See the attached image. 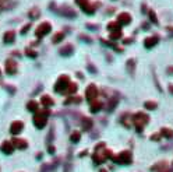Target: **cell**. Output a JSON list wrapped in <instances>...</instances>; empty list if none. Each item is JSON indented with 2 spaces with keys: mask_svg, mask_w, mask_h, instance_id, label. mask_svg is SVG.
I'll return each instance as SVG.
<instances>
[{
  "mask_svg": "<svg viewBox=\"0 0 173 172\" xmlns=\"http://www.w3.org/2000/svg\"><path fill=\"white\" fill-rule=\"evenodd\" d=\"M81 138V133L80 132H73L71 133V137H70V140L73 141V143H78Z\"/></svg>",
  "mask_w": 173,
  "mask_h": 172,
  "instance_id": "obj_30",
  "label": "cell"
},
{
  "mask_svg": "<svg viewBox=\"0 0 173 172\" xmlns=\"http://www.w3.org/2000/svg\"><path fill=\"white\" fill-rule=\"evenodd\" d=\"M92 120L89 118H84L82 119V129L84 130H91L92 129Z\"/></svg>",
  "mask_w": 173,
  "mask_h": 172,
  "instance_id": "obj_24",
  "label": "cell"
},
{
  "mask_svg": "<svg viewBox=\"0 0 173 172\" xmlns=\"http://www.w3.org/2000/svg\"><path fill=\"white\" fill-rule=\"evenodd\" d=\"M170 91H172V93H173V85H170Z\"/></svg>",
  "mask_w": 173,
  "mask_h": 172,
  "instance_id": "obj_42",
  "label": "cell"
},
{
  "mask_svg": "<svg viewBox=\"0 0 173 172\" xmlns=\"http://www.w3.org/2000/svg\"><path fill=\"white\" fill-rule=\"evenodd\" d=\"M161 136H163V137H166V138H173V130L167 129V127H163V129L161 130Z\"/></svg>",
  "mask_w": 173,
  "mask_h": 172,
  "instance_id": "obj_25",
  "label": "cell"
},
{
  "mask_svg": "<svg viewBox=\"0 0 173 172\" xmlns=\"http://www.w3.org/2000/svg\"><path fill=\"white\" fill-rule=\"evenodd\" d=\"M167 168V164L165 162V161H162V162H158V164H155V165L151 168V171H155V172H162L163 169H166Z\"/></svg>",
  "mask_w": 173,
  "mask_h": 172,
  "instance_id": "obj_20",
  "label": "cell"
},
{
  "mask_svg": "<svg viewBox=\"0 0 173 172\" xmlns=\"http://www.w3.org/2000/svg\"><path fill=\"white\" fill-rule=\"evenodd\" d=\"M134 67H135V62H134V59H128L127 60V71L130 74H134Z\"/></svg>",
  "mask_w": 173,
  "mask_h": 172,
  "instance_id": "obj_28",
  "label": "cell"
},
{
  "mask_svg": "<svg viewBox=\"0 0 173 172\" xmlns=\"http://www.w3.org/2000/svg\"><path fill=\"white\" fill-rule=\"evenodd\" d=\"M110 39H120L122 38V31H113V32H110Z\"/></svg>",
  "mask_w": 173,
  "mask_h": 172,
  "instance_id": "obj_33",
  "label": "cell"
},
{
  "mask_svg": "<svg viewBox=\"0 0 173 172\" xmlns=\"http://www.w3.org/2000/svg\"><path fill=\"white\" fill-rule=\"evenodd\" d=\"M29 27H31V24H27V25H25V27H24V28H22V29H21V34H25V32H27V31H28V29H29Z\"/></svg>",
  "mask_w": 173,
  "mask_h": 172,
  "instance_id": "obj_37",
  "label": "cell"
},
{
  "mask_svg": "<svg viewBox=\"0 0 173 172\" xmlns=\"http://www.w3.org/2000/svg\"><path fill=\"white\" fill-rule=\"evenodd\" d=\"M156 43H158V38H156V37H148L147 39L144 41V46H145L147 49L153 48Z\"/></svg>",
  "mask_w": 173,
  "mask_h": 172,
  "instance_id": "obj_16",
  "label": "cell"
},
{
  "mask_svg": "<svg viewBox=\"0 0 173 172\" xmlns=\"http://www.w3.org/2000/svg\"><path fill=\"white\" fill-rule=\"evenodd\" d=\"M108 158H113L112 151L106 148L105 143H99L95 147V152H94V155H92V160H94L95 164H103Z\"/></svg>",
  "mask_w": 173,
  "mask_h": 172,
  "instance_id": "obj_1",
  "label": "cell"
},
{
  "mask_svg": "<svg viewBox=\"0 0 173 172\" xmlns=\"http://www.w3.org/2000/svg\"><path fill=\"white\" fill-rule=\"evenodd\" d=\"M77 90H78L77 84H75V83H70L69 87H67V90H66V93L67 94H75L77 93Z\"/></svg>",
  "mask_w": 173,
  "mask_h": 172,
  "instance_id": "obj_29",
  "label": "cell"
},
{
  "mask_svg": "<svg viewBox=\"0 0 173 172\" xmlns=\"http://www.w3.org/2000/svg\"><path fill=\"white\" fill-rule=\"evenodd\" d=\"M102 109V102L100 101H92L91 102V112L92 113H96Z\"/></svg>",
  "mask_w": 173,
  "mask_h": 172,
  "instance_id": "obj_21",
  "label": "cell"
},
{
  "mask_svg": "<svg viewBox=\"0 0 173 172\" xmlns=\"http://www.w3.org/2000/svg\"><path fill=\"white\" fill-rule=\"evenodd\" d=\"M13 146L16 147V148L25 150L28 147V143L25 140H22V138H14V140H13Z\"/></svg>",
  "mask_w": 173,
  "mask_h": 172,
  "instance_id": "obj_15",
  "label": "cell"
},
{
  "mask_svg": "<svg viewBox=\"0 0 173 172\" xmlns=\"http://www.w3.org/2000/svg\"><path fill=\"white\" fill-rule=\"evenodd\" d=\"M117 102H119V97H113V98H110L109 99V102H108V112H112V111L116 108V105H117Z\"/></svg>",
  "mask_w": 173,
  "mask_h": 172,
  "instance_id": "obj_18",
  "label": "cell"
},
{
  "mask_svg": "<svg viewBox=\"0 0 173 172\" xmlns=\"http://www.w3.org/2000/svg\"><path fill=\"white\" fill-rule=\"evenodd\" d=\"M28 16H29V18H32V20H36V18H39V16H41V10H39L38 7H32V9L29 10V13H28Z\"/></svg>",
  "mask_w": 173,
  "mask_h": 172,
  "instance_id": "obj_22",
  "label": "cell"
},
{
  "mask_svg": "<svg viewBox=\"0 0 173 172\" xmlns=\"http://www.w3.org/2000/svg\"><path fill=\"white\" fill-rule=\"evenodd\" d=\"M41 102H42V105H43L45 108H49V106H52L55 102H53V99L50 98L49 95H43V97H41Z\"/></svg>",
  "mask_w": 173,
  "mask_h": 172,
  "instance_id": "obj_19",
  "label": "cell"
},
{
  "mask_svg": "<svg viewBox=\"0 0 173 172\" xmlns=\"http://www.w3.org/2000/svg\"><path fill=\"white\" fill-rule=\"evenodd\" d=\"M63 39H64V32H56V34L53 35V38H52V42L53 43H59V42H61Z\"/></svg>",
  "mask_w": 173,
  "mask_h": 172,
  "instance_id": "obj_26",
  "label": "cell"
},
{
  "mask_svg": "<svg viewBox=\"0 0 173 172\" xmlns=\"http://www.w3.org/2000/svg\"><path fill=\"white\" fill-rule=\"evenodd\" d=\"M0 74H2V70H0Z\"/></svg>",
  "mask_w": 173,
  "mask_h": 172,
  "instance_id": "obj_44",
  "label": "cell"
},
{
  "mask_svg": "<svg viewBox=\"0 0 173 172\" xmlns=\"http://www.w3.org/2000/svg\"><path fill=\"white\" fill-rule=\"evenodd\" d=\"M22 129H24V123H22L21 120L13 122V123H11V126H10L11 134H20V133L22 132Z\"/></svg>",
  "mask_w": 173,
  "mask_h": 172,
  "instance_id": "obj_10",
  "label": "cell"
},
{
  "mask_svg": "<svg viewBox=\"0 0 173 172\" xmlns=\"http://www.w3.org/2000/svg\"><path fill=\"white\" fill-rule=\"evenodd\" d=\"M75 3H77L78 6L81 7V10H82L84 13H86V14H94L95 13V7L89 3L88 0H75Z\"/></svg>",
  "mask_w": 173,
  "mask_h": 172,
  "instance_id": "obj_7",
  "label": "cell"
},
{
  "mask_svg": "<svg viewBox=\"0 0 173 172\" xmlns=\"http://www.w3.org/2000/svg\"><path fill=\"white\" fill-rule=\"evenodd\" d=\"M6 73L10 74V76H13V74L17 73V63H16V60L8 59L7 62H6Z\"/></svg>",
  "mask_w": 173,
  "mask_h": 172,
  "instance_id": "obj_9",
  "label": "cell"
},
{
  "mask_svg": "<svg viewBox=\"0 0 173 172\" xmlns=\"http://www.w3.org/2000/svg\"><path fill=\"white\" fill-rule=\"evenodd\" d=\"M50 29H52V25H50L49 23H46V21H45V23H42V24H39V25H38L35 34H36V37H38V38H43L45 35L49 34Z\"/></svg>",
  "mask_w": 173,
  "mask_h": 172,
  "instance_id": "obj_6",
  "label": "cell"
},
{
  "mask_svg": "<svg viewBox=\"0 0 173 172\" xmlns=\"http://www.w3.org/2000/svg\"><path fill=\"white\" fill-rule=\"evenodd\" d=\"M60 55L61 56H71L73 52H74V48H73V45H70V43H67V45H64L63 48H60Z\"/></svg>",
  "mask_w": 173,
  "mask_h": 172,
  "instance_id": "obj_14",
  "label": "cell"
},
{
  "mask_svg": "<svg viewBox=\"0 0 173 172\" xmlns=\"http://www.w3.org/2000/svg\"><path fill=\"white\" fill-rule=\"evenodd\" d=\"M85 97H86V99L88 101H95V98L98 97V88H96V85L95 84H89L88 87H86V90H85Z\"/></svg>",
  "mask_w": 173,
  "mask_h": 172,
  "instance_id": "obj_8",
  "label": "cell"
},
{
  "mask_svg": "<svg viewBox=\"0 0 173 172\" xmlns=\"http://www.w3.org/2000/svg\"><path fill=\"white\" fill-rule=\"evenodd\" d=\"M3 41H4L6 43H13L14 41H16V32L14 31H7L4 34V37H3Z\"/></svg>",
  "mask_w": 173,
  "mask_h": 172,
  "instance_id": "obj_17",
  "label": "cell"
},
{
  "mask_svg": "<svg viewBox=\"0 0 173 172\" xmlns=\"http://www.w3.org/2000/svg\"><path fill=\"white\" fill-rule=\"evenodd\" d=\"M131 41H133V39H130V38H127V39H124V43H130Z\"/></svg>",
  "mask_w": 173,
  "mask_h": 172,
  "instance_id": "obj_39",
  "label": "cell"
},
{
  "mask_svg": "<svg viewBox=\"0 0 173 172\" xmlns=\"http://www.w3.org/2000/svg\"><path fill=\"white\" fill-rule=\"evenodd\" d=\"M149 20L152 21L153 24H158V18H156V14L152 11V10H151V11H149Z\"/></svg>",
  "mask_w": 173,
  "mask_h": 172,
  "instance_id": "obj_35",
  "label": "cell"
},
{
  "mask_svg": "<svg viewBox=\"0 0 173 172\" xmlns=\"http://www.w3.org/2000/svg\"><path fill=\"white\" fill-rule=\"evenodd\" d=\"M69 84H70L69 76H60V77H59V80L56 81V84H55V91H56V93H60V94L66 93Z\"/></svg>",
  "mask_w": 173,
  "mask_h": 172,
  "instance_id": "obj_5",
  "label": "cell"
},
{
  "mask_svg": "<svg viewBox=\"0 0 173 172\" xmlns=\"http://www.w3.org/2000/svg\"><path fill=\"white\" fill-rule=\"evenodd\" d=\"M159 138H161V134H152V136H151V140H155V141H158Z\"/></svg>",
  "mask_w": 173,
  "mask_h": 172,
  "instance_id": "obj_36",
  "label": "cell"
},
{
  "mask_svg": "<svg viewBox=\"0 0 173 172\" xmlns=\"http://www.w3.org/2000/svg\"><path fill=\"white\" fill-rule=\"evenodd\" d=\"M117 23H119L120 25H128V24L131 23V16L128 14V13H120V14L117 16Z\"/></svg>",
  "mask_w": 173,
  "mask_h": 172,
  "instance_id": "obj_12",
  "label": "cell"
},
{
  "mask_svg": "<svg viewBox=\"0 0 173 172\" xmlns=\"http://www.w3.org/2000/svg\"><path fill=\"white\" fill-rule=\"evenodd\" d=\"M108 29L110 32H113V31H122V25H120L119 23H109L108 24Z\"/></svg>",
  "mask_w": 173,
  "mask_h": 172,
  "instance_id": "obj_23",
  "label": "cell"
},
{
  "mask_svg": "<svg viewBox=\"0 0 173 172\" xmlns=\"http://www.w3.org/2000/svg\"><path fill=\"white\" fill-rule=\"evenodd\" d=\"M162 172H170V169H167V168H166V169H163Z\"/></svg>",
  "mask_w": 173,
  "mask_h": 172,
  "instance_id": "obj_40",
  "label": "cell"
},
{
  "mask_svg": "<svg viewBox=\"0 0 173 172\" xmlns=\"http://www.w3.org/2000/svg\"><path fill=\"white\" fill-rule=\"evenodd\" d=\"M113 161L116 164H120V165H128V164L133 162V155H131L130 151H122L113 157Z\"/></svg>",
  "mask_w": 173,
  "mask_h": 172,
  "instance_id": "obj_4",
  "label": "cell"
},
{
  "mask_svg": "<svg viewBox=\"0 0 173 172\" xmlns=\"http://www.w3.org/2000/svg\"><path fill=\"white\" fill-rule=\"evenodd\" d=\"M50 115V112L47 109L45 111H38L33 116V124H35L36 129H43L47 123V116Z\"/></svg>",
  "mask_w": 173,
  "mask_h": 172,
  "instance_id": "obj_3",
  "label": "cell"
},
{
  "mask_svg": "<svg viewBox=\"0 0 173 172\" xmlns=\"http://www.w3.org/2000/svg\"><path fill=\"white\" fill-rule=\"evenodd\" d=\"M80 102H81V98H80V97H73V98L66 99V102H64V104L69 105V104H80Z\"/></svg>",
  "mask_w": 173,
  "mask_h": 172,
  "instance_id": "obj_32",
  "label": "cell"
},
{
  "mask_svg": "<svg viewBox=\"0 0 173 172\" xmlns=\"http://www.w3.org/2000/svg\"><path fill=\"white\" fill-rule=\"evenodd\" d=\"M27 109L31 111V112H38V104L35 101H29L27 104Z\"/></svg>",
  "mask_w": 173,
  "mask_h": 172,
  "instance_id": "obj_27",
  "label": "cell"
},
{
  "mask_svg": "<svg viewBox=\"0 0 173 172\" xmlns=\"http://www.w3.org/2000/svg\"><path fill=\"white\" fill-rule=\"evenodd\" d=\"M25 55H27L28 57H36V56H38V53H36L33 49H29V48L25 49Z\"/></svg>",
  "mask_w": 173,
  "mask_h": 172,
  "instance_id": "obj_34",
  "label": "cell"
},
{
  "mask_svg": "<svg viewBox=\"0 0 173 172\" xmlns=\"http://www.w3.org/2000/svg\"><path fill=\"white\" fill-rule=\"evenodd\" d=\"M99 172H108V171H106V169H100Z\"/></svg>",
  "mask_w": 173,
  "mask_h": 172,
  "instance_id": "obj_41",
  "label": "cell"
},
{
  "mask_svg": "<svg viewBox=\"0 0 173 172\" xmlns=\"http://www.w3.org/2000/svg\"><path fill=\"white\" fill-rule=\"evenodd\" d=\"M144 106L147 108V109H149V111H153V109H156L158 104H156V102H152V101H147L144 104Z\"/></svg>",
  "mask_w": 173,
  "mask_h": 172,
  "instance_id": "obj_31",
  "label": "cell"
},
{
  "mask_svg": "<svg viewBox=\"0 0 173 172\" xmlns=\"http://www.w3.org/2000/svg\"><path fill=\"white\" fill-rule=\"evenodd\" d=\"M60 14H63L64 17H69V18L77 17V13H75L70 6H67V4H64V6L60 7Z\"/></svg>",
  "mask_w": 173,
  "mask_h": 172,
  "instance_id": "obj_11",
  "label": "cell"
},
{
  "mask_svg": "<svg viewBox=\"0 0 173 172\" xmlns=\"http://www.w3.org/2000/svg\"><path fill=\"white\" fill-rule=\"evenodd\" d=\"M149 122V116L145 115V113L142 112H137L135 115H133V124L135 126V130L138 133L142 132V129H144V126Z\"/></svg>",
  "mask_w": 173,
  "mask_h": 172,
  "instance_id": "obj_2",
  "label": "cell"
},
{
  "mask_svg": "<svg viewBox=\"0 0 173 172\" xmlns=\"http://www.w3.org/2000/svg\"><path fill=\"white\" fill-rule=\"evenodd\" d=\"M2 2H6V0H2Z\"/></svg>",
  "mask_w": 173,
  "mask_h": 172,
  "instance_id": "obj_43",
  "label": "cell"
},
{
  "mask_svg": "<svg viewBox=\"0 0 173 172\" xmlns=\"http://www.w3.org/2000/svg\"><path fill=\"white\" fill-rule=\"evenodd\" d=\"M0 150H2V152H4V154H11V152L14 151V146L11 141H4V143L0 146Z\"/></svg>",
  "mask_w": 173,
  "mask_h": 172,
  "instance_id": "obj_13",
  "label": "cell"
},
{
  "mask_svg": "<svg viewBox=\"0 0 173 172\" xmlns=\"http://www.w3.org/2000/svg\"><path fill=\"white\" fill-rule=\"evenodd\" d=\"M49 152H50V154H53V152H55V147L50 146V147H49Z\"/></svg>",
  "mask_w": 173,
  "mask_h": 172,
  "instance_id": "obj_38",
  "label": "cell"
}]
</instances>
